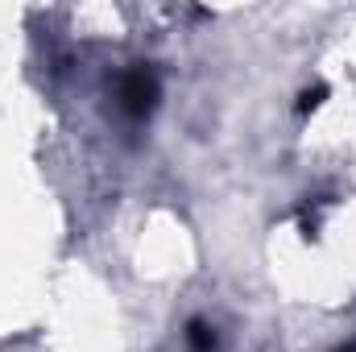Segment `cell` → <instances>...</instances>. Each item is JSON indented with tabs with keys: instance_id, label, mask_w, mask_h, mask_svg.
Listing matches in <instances>:
<instances>
[{
	"instance_id": "obj_1",
	"label": "cell",
	"mask_w": 356,
	"mask_h": 352,
	"mask_svg": "<svg viewBox=\"0 0 356 352\" xmlns=\"http://www.w3.org/2000/svg\"><path fill=\"white\" fill-rule=\"evenodd\" d=\"M120 104H124V112H133V116H145L154 104H158V79L149 75V71H129L124 75V83H120Z\"/></svg>"
}]
</instances>
